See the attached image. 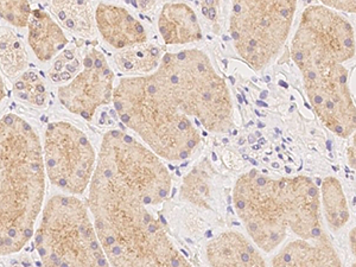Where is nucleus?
Returning a JSON list of instances; mask_svg holds the SVG:
<instances>
[{
    "label": "nucleus",
    "instance_id": "nucleus-1",
    "mask_svg": "<svg viewBox=\"0 0 356 267\" xmlns=\"http://www.w3.org/2000/svg\"><path fill=\"white\" fill-rule=\"evenodd\" d=\"M87 206L110 266H191L142 196L95 166Z\"/></svg>",
    "mask_w": 356,
    "mask_h": 267
},
{
    "label": "nucleus",
    "instance_id": "nucleus-2",
    "mask_svg": "<svg viewBox=\"0 0 356 267\" xmlns=\"http://www.w3.org/2000/svg\"><path fill=\"white\" fill-rule=\"evenodd\" d=\"M233 204L252 241L266 253L278 248L289 231L302 239L324 231L320 189L307 176L271 177L253 169L236 179Z\"/></svg>",
    "mask_w": 356,
    "mask_h": 267
},
{
    "label": "nucleus",
    "instance_id": "nucleus-3",
    "mask_svg": "<svg viewBox=\"0 0 356 267\" xmlns=\"http://www.w3.org/2000/svg\"><path fill=\"white\" fill-rule=\"evenodd\" d=\"M45 194L42 142L15 113L0 119V223L21 251L33 238Z\"/></svg>",
    "mask_w": 356,
    "mask_h": 267
},
{
    "label": "nucleus",
    "instance_id": "nucleus-4",
    "mask_svg": "<svg viewBox=\"0 0 356 267\" xmlns=\"http://www.w3.org/2000/svg\"><path fill=\"white\" fill-rule=\"evenodd\" d=\"M112 102L120 122L162 159L183 162L199 150L200 131L154 73L120 79Z\"/></svg>",
    "mask_w": 356,
    "mask_h": 267
},
{
    "label": "nucleus",
    "instance_id": "nucleus-5",
    "mask_svg": "<svg viewBox=\"0 0 356 267\" xmlns=\"http://www.w3.org/2000/svg\"><path fill=\"white\" fill-rule=\"evenodd\" d=\"M154 74L183 113L213 134L231 132L234 126L231 90L204 51L186 49L165 54Z\"/></svg>",
    "mask_w": 356,
    "mask_h": 267
},
{
    "label": "nucleus",
    "instance_id": "nucleus-6",
    "mask_svg": "<svg viewBox=\"0 0 356 267\" xmlns=\"http://www.w3.org/2000/svg\"><path fill=\"white\" fill-rule=\"evenodd\" d=\"M35 243L47 266H110L87 203L54 195L42 208Z\"/></svg>",
    "mask_w": 356,
    "mask_h": 267
},
{
    "label": "nucleus",
    "instance_id": "nucleus-7",
    "mask_svg": "<svg viewBox=\"0 0 356 267\" xmlns=\"http://www.w3.org/2000/svg\"><path fill=\"white\" fill-rule=\"evenodd\" d=\"M298 0H231L229 33L235 51L257 72L288 41Z\"/></svg>",
    "mask_w": 356,
    "mask_h": 267
},
{
    "label": "nucleus",
    "instance_id": "nucleus-8",
    "mask_svg": "<svg viewBox=\"0 0 356 267\" xmlns=\"http://www.w3.org/2000/svg\"><path fill=\"white\" fill-rule=\"evenodd\" d=\"M97 168L140 195L147 206L162 204L170 196L172 177L162 158L124 131L104 134Z\"/></svg>",
    "mask_w": 356,
    "mask_h": 267
},
{
    "label": "nucleus",
    "instance_id": "nucleus-9",
    "mask_svg": "<svg viewBox=\"0 0 356 267\" xmlns=\"http://www.w3.org/2000/svg\"><path fill=\"white\" fill-rule=\"evenodd\" d=\"M45 175L55 188L69 195L88 189L97 154L88 136L72 122H50L42 142Z\"/></svg>",
    "mask_w": 356,
    "mask_h": 267
},
{
    "label": "nucleus",
    "instance_id": "nucleus-10",
    "mask_svg": "<svg viewBox=\"0 0 356 267\" xmlns=\"http://www.w3.org/2000/svg\"><path fill=\"white\" fill-rule=\"evenodd\" d=\"M292 60L300 69L322 60L346 63L355 56V33L346 17L323 5L304 10L291 42Z\"/></svg>",
    "mask_w": 356,
    "mask_h": 267
},
{
    "label": "nucleus",
    "instance_id": "nucleus-11",
    "mask_svg": "<svg viewBox=\"0 0 356 267\" xmlns=\"http://www.w3.org/2000/svg\"><path fill=\"white\" fill-rule=\"evenodd\" d=\"M344 63L323 60L300 69L304 89L312 110L337 137H352L355 132L356 111Z\"/></svg>",
    "mask_w": 356,
    "mask_h": 267
},
{
    "label": "nucleus",
    "instance_id": "nucleus-12",
    "mask_svg": "<svg viewBox=\"0 0 356 267\" xmlns=\"http://www.w3.org/2000/svg\"><path fill=\"white\" fill-rule=\"evenodd\" d=\"M113 90L114 73L110 63L102 51L90 48L80 70L57 88V97L65 110L90 122L100 107L112 102Z\"/></svg>",
    "mask_w": 356,
    "mask_h": 267
},
{
    "label": "nucleus",
    "instance_id": "nucleus-13",
    "mask_svg": "<svg viewBox=\"0 0 356 267\" xmlns=\"http://www.w3.org/2000/svg\"><path fill=\"white\" fill-rule=\"evenodd\" d=\"M94 21L102 40L117 51L147 42L144 25L119 5L100 3L94 11Z\"/></svg>",
    "mask_w": 356,
    "mask_h": 267
},
{
    "label": "nucleus",
    "instance_id": "nucleus-14",
    "mask_svg": "<svg viewBox=\"0 0 356 267\" xmlns=\"http://www.w3.org/2000/svg\"><path fill=\"white\" fill-rule=\"evenodd\" d=\"M271 265L278 267H340L342 260L330 236L323 231L310 239L298 238L286 243L272 257Z\"/></svg>",
    "mask_w": 356,
    "mask_h": 267
},
{
    "label": "nucleus",
    "instance_id": "nucleus-15",
    "mask_svg": "<svg viewBox=\"0 0 356 267\" xmlns=\"http://www.w3.org/2000/svg\"><path fill=\"white\" fill-rule=\"evenodd\" d=\"M206 260L211 266H266V260L257 245L236 231L223 232L208 241Z\"/></svg>",
    "mask_w": 356,
    "mask_h": 267
},
{
    "label": "nucleus",
    "instance_id": "nucleus-16",
    "mask_svg": "<svg viewBox=\"0 0 356 267\" xmlns=\"http://www.w3.org/2000/svg\"><path fill=\"white\" fill-rule=\"evenodd\" d=\"M158 33L168 45H186L202 41L203 33L194 8L183 1L163 5L157 19Z\"/></svg>",
    "mask_w": 356,
    "mask_h": 267
},
{
    "label": "nucleus",
    "instance_id": "nucleus-17",
    "mask_svg": "<svg viewBox=\"0 0 356 267\" xmlns=\"http://www.w3.org/2000/svg\"><path fill=\"white\" fill-rule=\"evenodd\" d=\"M26 28L29 47L37 60L43 63L53 61L68 44L61 25L44 10H33Z\"/></svg>",
    "mask_w": 356,
    "mask_h": 267
},
{
    "label": "nucleus",
    "instance_id": "nucleus-18",
    "mask_svg": "<svg viewBox=\"0 0 356 267\" xmlns=\"http://www.w3.org/2000/svg\"><path fill=\"white\" fill-rule=\"evenodd\" d=\"M57 23L77 36L93 37L95 21L89 0H48Z\"/></svg>",
    "mask_w": 356,
    "mask_h": 267
},
{
    "label": "nucleus",
    "instance_id": "nucleus-19",
    "mask_svg": "<svg viewBox=\"0 0 356 267\" xmlns=\"http://www.w3.org/2000/svg\"><path fill=\"white\" fill-rule=\"evenodd\" d=\"M162 57V50L157 45L145 42L118 50L114 55V62L122 73L129 76H140L156 72Z\"/></svg>",
    "mask_w": 356,
    "mask_h": 267
},
{
    "label": "nucleus",
    "instance_id": "nucleus-20",
    "mask_svg": "<svg viewBox=\"0 0 356 267\" xmlns=\"http://www.w3.org/2000/svg\"><path fill=\"white\" fill-rule=\"evenodd\" d=\"M321 211H323L324 219L332 232H339L347 223L349 218V207L344 194L343 186L336 177L329 176L322 182L320 189Z\"/></svg>",
    "mask_w": 356,
    "mask_h": 267
},
{
    "label": "nucleus",
    "instance_id": "nucleus-21",
    "mask_svg": "<svg viewBox=\"0 0 356 267\" xmlns=\"http://www.w3.org/2000/svg\"><path fill=\"white\" fill-rule=\"evenodd\" d=\"M29 54L17 33L8 28H0V69L5 76L16 80L29 68Z\"/></svg>",
    "mask_w": 356,
    "mask_h": 267
},
{
    "label": "nucleus",
    "instance_id": "nucleus-22",
    "mask_svg": "<svg viewBox=\"0 0 356 267\" xmlns=\"http://www.w3.org/2000/svg\"><path fill=\"white\" fill-rule=\"evenodd\" d=\"M13 94L22 104L33 108H45L48 104V87L44 80L33 70H26L17 77Z\"/></svg>",
    "mask_w": 356,
    "mask_h": 267
},
{
    "label": "nucleus",
    "instance_id": "nucleus-23",
    "mask_svg": "<svg viewBox=\"0 0 356 267\" xmlns=\"http://www.w3.org/2000/svg\"><path fill=\"white\" fill-rule=\"evenodd\" d=\"M206 171L202 170L201 166L194 169L191 174L186 176L181 189L183 199L202 208H209L208 202L211 199V188L208 177H206Z\"/></svg>",
    "mask_w": 356,
    "mask_h": 267
},
{
    "label": "nucleus",
    "instance_id": "nucleus-24",
    "mask_svg": "<svg viewBox=\"0 0 356 267\" xmlns=\"http://www.w3.org/2000/svg\"><path fill=\"white\" fill-rule=\"evenodd\" d=\"M31 13L29 0H0V18L15 28H26Z\"/></svg>",
    "mask_w": 356,
    "mask_h": 267
},
{
    "label": "nucleus",
    "instance_id": "nucleus-25",
    "mask_svg": "<svg viewBox=\"0 0 356 267\" xmlns=\"http://www.w3.org/2000/svg\"><path fill=\"white\" fill-rule=\"evenodd\" d=\"M56 61L54 62L53 67L49 72L50 79L56 83H65L68 82L73 75L75 70H80L81 63L77 60V56L73 53V50H63L58 54L56 57Z\"/></svg>",
    "mask_w": 356,
    "mask_h": 267
},
{
    "label": "nucleus",
    "instance_id": "nucleus-26",
    "mask_svg": "<svg viewBox=\"0 0 356 267\" xmlns=\"http://www.w3.org/2000/svg\"><path fill=\"white\" fill-rule=\"evenodd\" d=\"M325 8L337 13H355L356 0H318Z\"/></svg>",
    "mask_w": 356,
    "mask_h": 267
},
{
    "label": "nucleus",
    "instance_id": "nucleus-27",
    "mask_svg": "<svg viewBox=\"0 0 356 267\" xmlns=\"http://www.w3.org/2000/svg\"><path fill=\"white\" fill-rule=\"evenodd\" d=\"M220 3L221 0H201V8L202 13L208 21L211 23L218 22L220 13Z\"/></svg>",
    "mask_w": 356,
    "mask_h": 267
},
{
    "label": "nucleus",
    "instance_id": "nucleus-28",
    "mask_svg": "<svg viewBox=\"0 0 356 267\" xmlns=\"http://www.w3.org/2000/svg\"><path fill=\"white\" fill-rule=\"evenodd\" d=\"M122 1H125L126 4L134 6L139 11L147 13V11H150L151 8H154V5L157 4L158 0H122Z\"/></svg>",
    "mask_w": 356,
    "mask_h": 267
},
{
    "label": "nucleus",
    "instance_id": "nucleus-29",
    "mask_svg": "<svg viewBox=\"0 0 356 267\" xmlns=\"http://www.w3.org/2000/svg\"><path fill=\"white\" fill-rule=\"evenodd\" d=\"M354 138L355 136L353 137L352 145L349 146L348 149V163L353 169H355V140H354Z\"/></svg>",
    "mask_w": 356,
    "mask_h": 267
},
{
    "label": "nucleus",
    "instance_id": "nucleus-30",
    "mask_svg": "<svg viewBox=\"0 0 356 267\" xmlns=\"http://www.w3.org/2000/svg\"><path fill=\"white\" fill-rule=\"evenodd\" d=\"M5 94H6V90H5L4 80H3L1 74H0V104L4 100Z\"/></svg>",
    "mask_w": 356,
    "mask_h": 267
},
{
    "label": "nucleus",
    "instance_id": "nucleus-31",
    "mask_svg": "<svg viewBox=\"0 0 356 267\" xmlns=\"http://www.w3.org/2000/svg\"><path fill=\"white\" fill-rule=\"evenodd\" d=\"M350 246H352L353 254L355 255V229L350 232Z\"/></svg>",
    "mask_w": 356,
    "mask_h": 267
},
{
    "label": "nucleus",
    "instance_id": "nucleus-32",
    "mask_svg": "<svg viewBox=\"0 0 356 267\" xmlns=\"http://www.w3.org/2000/svg\"><path fill=\"white\" fill-rule=\"evenodd\" d=\"M38 1H48V0H38Z\"/></svg>",
    "mask_w": 356,
    "mask_h": 267
}]
</instances>
